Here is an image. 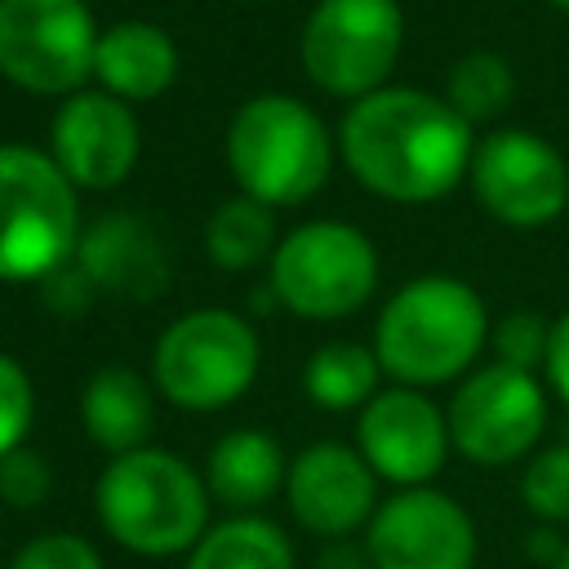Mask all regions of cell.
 I'll return each mask as SVG.
<instances>
[{
	"label": "cell",
	"mask_w": 569,
	"mask_h": 569,
	"mask_svg": "<svg viewBox=\"0 0 569 569\" xmlns=\"http://www.w3.org/2000/svg\"><path fill=\"white\" fill-rule=\"evenodd\" d=\"M338 151L373 196L391 204H431L467 178L476 133L445 93L382 84L347 107Z\"/></svg>",
	"instance_id": "1"
},
{
	"label": "cell",
	"mask_w": 569,
	"mask_h": 569,
	"mask_svg": "<svg viewBox=\"0 0 569 569\" xmlns=\"http://www.w3.org/2000/svg\"><path fill=\"white\" fill-rule=\"evenodd\" d=\"M489 342V311L458 276H418L378 311L373 356L400 387H440L471 373Z\"/></svg>",
	"instance_id": "2"
},
{
	"label": "cell",
	"mask_w": 569,
	"mask_h": 569,
	"mask_svg": "<svg viewBox=\"0 0 569 569\" xmlns=\"http://www.w3.org/2000/svg\"><path fill=\"white\" fill-rule=\"evenodd\" d=\"M102 529L133 556L191 551L209 529V485L169 449H133L107 462L93 489Z\"/></svg>",
	"instance_id": "3"
},
{
	"label": "cell",
	"mask_w": 569,
	"mask_h": 569,
	"mask_svg": "<svg viewBox=\"0 0 569 569\" xmlns=\"http://www.w3.org/2000/svg\"><path fill=\"white\" fill-rule=\"evenodd\" d=\"M227 169L244 196L289 209L329 182L333 133L302 98L258 93L227 124Z\"/></svg>",
	"instance_id": "4"
},
{
	"label": "cell",
	"mask_w": 569,
	"mask_h": 569,
	"mask_svg": "<svg viewBox=\"0 0 569 569\" xmlns=\"http://www.w3.org/2000/svg\"><path fill=\"white\" fill-rule=\"evenodd\" d=\"M80 231V196L53 156L0 142V280L40 284L71 262Z\"/></svg>",
	"instance_id": "5"
},
{
	"label": "cell",
	"mask_w": 569,
	"mask_h": 569,
	"mask_svg": "<svg viewBox=\"0 0 569 569\" xmlns=\"http://www.w3.org/2000/svg\"><path fill=\"white\" fill-rule=\"evenodd\" d=\"M258 360L262 347L244 316L200 307L160 333L151 351V382L169 405L213 413L253 387Z\"/></svg>",
	"instance_id": "6"
},
{
	"label": "cell",
	"mask_w": 569,
	"mask_h": 569,
	"mask_svg": "<svg viewBox=\"0 0 569 569\" xmlns=\"http://www.w3.org/2000/svg\"><path fill=\"white\" fill-rule=\"evenodd\" d=\"M271 293L284 311L302 320L356 316L378 289L373 240L338 218H316L293 227L271 253Z\"/></svg>",
	"instance_id": "7"
},
{
	"label": "cell",
	"mask_w": 569,
	"mask_h": 569,
	"mask_svg": "<svg viewBox=\"0 0 569 569\" xmlns=\"http://www.w3.org/2000/svg\"><path fill=\"white\" fill-rule=\"evenodd\" d=\"M400 44V0H316L298 40V58L320 93L356 102L387 84Z\"/></svg>",
	"instance_id": "8"
},
{
	"label": "cell",
	"mask_w": 569,
	"mask_h": 569,
	"mask_svg": "<svg viewBox=\"0 0 569 569\" xmlns=\"http://www.w3.org/2000/svg\"><path fill=\"white\" fill-rule=\"evenodd\" d=\"M98 36L84 0H0V76L36 98H71L93 76Z\"/></svg>",
	"instance_id": "9"
},
{
	"label": "cell",
	"mask_w": 569,
	"mask_h": 569,
	"mask_svg": "<svg viewBox=\"0 0 569 569\" xmlns=\"http://www.w3.org/2000/svg\"><path fill=\"white\" fill-rule=\"evenodd\" d=\"M449 445L485 467H507L516 458H525L547 427V391L538 382V373L516 369V365H480L471 369L449 409Z\"/></svg>",
	"instance_id": "10"
},
{
	"label": "cell",
	"mask_w": 569,
	"mask_h": 569,
	"mask_svg": "<svg viewBox=\"0 0 569 569\" xmlns=\"http://www.w3.org/2000/svg\"><path fill=\"white\" fill-rule=\"evenodd\" d=\"M471 191L507 227H547L569 204L565 156L529 129H493L471 151Z\"/></svg>",
	"instance_id": "11"
},
{
	"label": "cell",
	"mask_w": 569,
	"mask_h": 569,
	"mask_svg": "<svg viewBox=\"0 0 569 569\" xmlns=\"http://www.w3.org/2000/svg\"><path fill=\"white\" fill-rule=\"evenodd\" d=\"M365 551L373 569H471L476 525L458 498L418 485L378 502L365 525Z\"/></svg>",
	"instance_id": "12"
},
{
	"label": "cell",
	"mask_w": 569,
	"mask_h": 569,
	"mask_svg": "<svg viewBox=\"0 0 569 569\" xmlns=\"http://www.w3.org/2000/svg\"><path fill=\"white\" fill-rule=\"evenodd\" d=\"M138 151H142V133L133 107L107 89H80L62 98L49 124V156L76 191L120 187L133 173Z\"/></svg>",
	"instance_id": "13"
},
{
	"label": "cell",
	"mask_w": 569,
	"mask_h": 569,
	"mask_svg": "<svg viewBox=\"0 0 569 569\" xmlns=\"http://www.w3.org/2000/svg\"><path fill=\"white\" fill-rule=\"evenodd\" d=\"M356 449L378 480L400 489L427 485L449 453V422L418 387L378 391L356 418Z\"/></svg>",
	"instance_id": "14"
},
{
	"label": "cell",
	"mask_w": 569,
	"mask_h": 569,
	"mask_svg": "<svg viewBox=\"0 0 569 569\" xmlns=\"http://www.w3.org/2000/svg\"><path fill=\"white\" fill-rule=\"evenodd\" d=\"M284 498L302 529L320 538H342L373 520L378 476L360 449L338 440H316L289 462Z\"/></svg>",
	"instance_id": "15"
},
{
	"label": "cell",
	"mask_w": 569,
	"mask_h": 569,
	"mask_svg": "<svg viewBox=\"0 0 569 569\" xmlns=\"http://www.w3.org/2000/svg\"><path fill=\"white\" fill-rule=\"evenodd\" d=\"M71 262L89 276L93 289L120 293L129 302H151L156 293L169 289V253H164L156 227L138 213L93 218L80 231Z\"/></svg>",
	"instance_id": "16"
},
{
	"label": "cell",
	"mask_w": 569,
	"mask_h": 569,
	"mask_svg": "<svg viewBox=\"0 0 569 569\" xmlns=\"http://www.w3.org/2000/svg\"><path fill=\"white\" fill-rule=\"evenodd\" d=\"M93 80L120 102H151L178 80V44L169 31L142 18H124L98 36Z\"/></svg>",
	"instance_id": "17"
},
{
	"label": "cell",
	"mask_w": 569,
	"mask_h": 569,
	"mask_svg": "<svg viewBox=\"0 0 569 569\" xmlns=\"http://www.w3.org/2000/svg\"><path fill=\"white\" fill-rule=\"evenodd\" d=\"M80 427L111 458L147 449L156 431V382L129 365L98 369L80 391Z\"/></svg>",
	"instance_id": "18"
},
{
	"label": "cell",
	"mask_w": 569,
	"mask_h": 569,
	"mask_svg": "<svg viewBox=\"0 0 569 569\" xmlns=\"http://www.w3.org/2000/svg\"><path fill=\"white\" fill-rule=\"evenodd\" d=\"M284 476H289V462H284L276 436H267L258 427L227 431L209 449V462H204L209 493L227 507H240V511L262 507L267 498H276L284 489Z\"/></svg>",
	"instance_id": "19"
},
{
	"label": "cell",
	"mask_w": 569,
	"mask_h": 569,
	"mask_svg": "<svg viewBox=\"0 0 569 569\" xmlns=\"http://www.w3.org/2000/svg\"><path fill=\"white\" fill-rule=\"evenodd\" d=\"M187 569H293V547L262 516H231L187 551Z\"/></svg>",
	"instance_id": "20"
},
{
	"label": "cell",
	"mask_w": 569,
	"mask_h": 569,
	"mask_svg": "<svg viewBox=\"0 0 569 569\" xmlns=\"http://www.w3.org/2000/svg\"><path fill=\"white\" fill-rule=\"evenodd\" d=\"M378 378L382 365L373 356V347L365 342H325L311 351L307 369H302V387L320 409H365L378 396Z\"/></svg>",
	"instance_id": "21"
},
{
	"label": "cell",
	"mask_w": 569,
	"mask_h": 569,
	"mask_svg": "<svg viewBox=\"0 0 569 569\" xmlns=\"http://www.w3.org/2000/svg\"><path fill=\"white\" fill-rule=\"evenodd\" d=\"M276 218L262 200L253 196H227L204 227V249L222 271H244L258 267L267 253H276Z\"/></svg>",
	"instance_id": "22"
},
{
	"label": "cell",
	"mask_w": 569,
	"mask_h": 569,
	"mask_svg": "<svg viewBox=\"0 0 569 569\" xmlns=\"http://www.w3.org/2000/svg\"><path fill=\"white\" fill-rule=\"evenodd\" d=\"M516 93V71L502 53L493 49H471L449 67V84H445V102L476 129L480 120H493L507 111Z\"/></svg>",
	"instance_id": "23"
},
{
	"label": "cell",
	"mask_w": 569,
	"mask_h": 569,
	"mask_svg": "<svg viewBox=\"0 0 569 569\" xmlns=\"http://www.w3.org/2000/svg\"><path fill=\"white\" fill-rule=\"evenodd\" d=\"M520 498L542 525H569V445H547L520 476Z\"/></svg>",
	"instance_id": "24"
},
{
	"label": "cell",
	"mask_w": 569,
	"mask_h": 569,
	"mask_svg": "<svg viewBox=\"0 0 569 569\" xmlns=\"http://www.w3.org/2000/svg\"><path fill=\"white\" fill-rule=\"evenodd\" d=\"M31 418H36V391H31V378L27 369L0 351V458L18 445H27V431H31Z\"/></svg>",
	"instance_id": "25"
},
{
	"label": "cell",
	"mask_w": 569,
	"mask_h": 569,
	"mask_svg": "<svg viewBox=\"0 0 569 569\" xmlns=\"http://www.w3.org/2000/svg\"><path fill=\"white\" fill-rule=\"evenodd\" d=\"M53 493V467L44 462V453L18 445L0 458V498L9 507H40Z\"/></svg>",
	"instance_id": "26"
},
{
	"label": "cell",
	"mask_w": 569,
	"mask_h": 569,
	"mask_svg": "<svg viewBox=\"0 0 569 569\" xmlns=\"http://www.w3.org/2000/svg\"><path fill=\"white\" fill-rule=\"evenodd\" d=\"M4 569H107L98 547L80 533H40Z\"/></svg>",
	"instance_id": "27"
},
{
	"label": "cell",
	"mask_w": 569,
	"mask_h": 569,
	"mask_svg": "<svg viewBox=\"0 0 569 569\" xmlns=\"http://www.w3.org/2000/svg\"><path fill=\"white\" fill-rule=\"evenodd\" d=\"M547 338H551V325L529 316V311H516L507 316L498 329H493V351L502 365H516V369H538L547 360Z\"/></svg>",
	"instance_id": "28"
},
{
	"label": "cell",
	"mask_w": 569,
	"mask_h": 569,
	"mask_svg": "<svg viewBox=\"0 0 569 569\" xmlns=\"http://www.w3.org/2000/svg\"><path fill=\"white\" fill-rule=\"evenodd\" d=\"M40 289H44V307L58 311V316H80V311L89 307V298H93L89 276H84L76 262H62L53 276L40 280Z\"/></svg>",
	"instance_id": "29"
},
{
	"label": "cell",
	"mask_w": 569,
	"mask_h": 569,
	"mask_svg": "<svg viewBox=\"0 0 569 569\" xmlns=\"http://www.w3.org/2000/svg\"><path fill=\"white\" fill-rule=\"evenodd\" d=\"M542 373L556 391V400L569 409V311L551 320V338H547V360H542Z\"/></svg>",
	"instance_id": "30"
},
{
	"label": "cell",
	"mask_w": 569,
	"mask_h": 569,
	"mask_svg": "<svg viewBox=\"0 0 569 569\" xmlns=\"http://www.w3.org/2000/svg\"><path fill=\"white\" fill-rule=\"evenodd\" d=\"M556 569H569V547L560 551V560H556Z\"/></svg>",
	"instance_id": "31"
},
{
	"label": "cell",
	"mask_w": 569,
	"mask_h": 569,
	"mask_svg": "<svg viewBox=\"0 0 569 569\" xmlns=\"http://www.w3.org/2000/svg\"><path fill=\"white\" fill-rule=\"evenodd\" d=\"M547 4H556V9H565V13H569V0H547Z\"/></svg>",
	"instance_id": "32"
},
{
	"label": "cell",
	"mask_w": 569,
	"mask_h": 569,
	"mask_svg": "<svg viewBox=\"0 0 569 569\" xmlns=\"http://www.w3.org/2000/svg\"><path fill=\"white\" fill-rule=\"evenodd\" d=\"M0 569H4V565H0Z\"/></svg>",
	"instance_id": "33"
}]
</instances>
